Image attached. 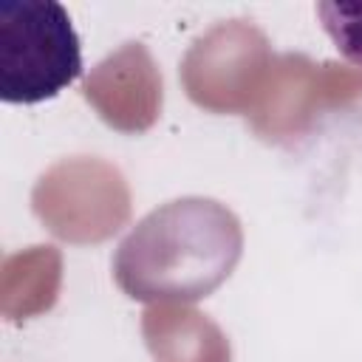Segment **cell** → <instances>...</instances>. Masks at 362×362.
<instances>
[{
	"label": "cell",
	"mask_w": 362,
	"mask_h": 362,
	"mask_svg": "<svg viewBox=\"0 0 362 362\" xmlns=\"http://www.w3.org/2000/svg\"><path fill=\"white\" fill-rule=\"evenodd\" d=\"M317 17L334 48L354 65H362V6L317 3Z\"/></svg>",
	"instance_id": "3957f363"
},
{
	"label": "cell",
	"mask_w": 362,
	"mask_h": 362,
	"mask_svg": "<svg viewBox=\"0 0 362 362\" xmlns=\"http://www.w3.org/2000/svg\"><path fill=\"white\" fill-rule=\"evenodd\" d=\"M82 74V45L54 0H0V99L37 105Z\"/></svg>",
	"instance_id": "7a4b0ae2"
},
{
	"label": "cell",
	"mask_w": 362,
	"mask_h": 362,
	"mask_svg": "<svg viewBox=\"0 0 362 362\" xmlns=\"http://www.w3.org/2000/svg\"><path fill=\"white\" fill-rule=\"evenodd\" d=\"M240 255L238 221L206 198L173 201L150 212L119 246L113 272L139 300L204 297Z\"/></svg>",
	"instance_id": "6da1fadb"
}]
</instances>
